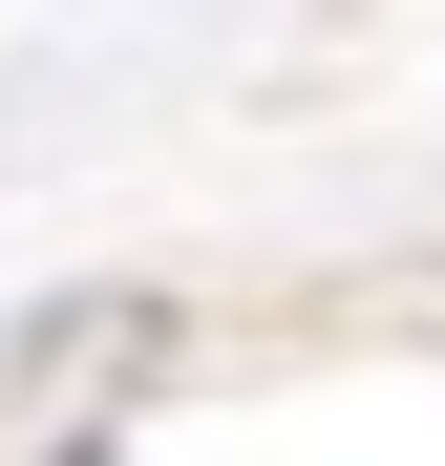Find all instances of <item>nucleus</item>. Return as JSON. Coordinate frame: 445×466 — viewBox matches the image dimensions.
Listing matches in <instances>:
<instances>
[{"label":"nucleus","mask_w":445,"mask_h":466,"mask_svg":"<svg viewBox=\"0 0 445 466\" xmlns=\"http://www.w3.org/2000/svg\"><path fill=\"white\" fill-rule=\"evenodd\" d=\"M170 360V297H43V319H0V424H64L86 381H148Z\"/></svg>","instance_id":"1"}]
</instances>
